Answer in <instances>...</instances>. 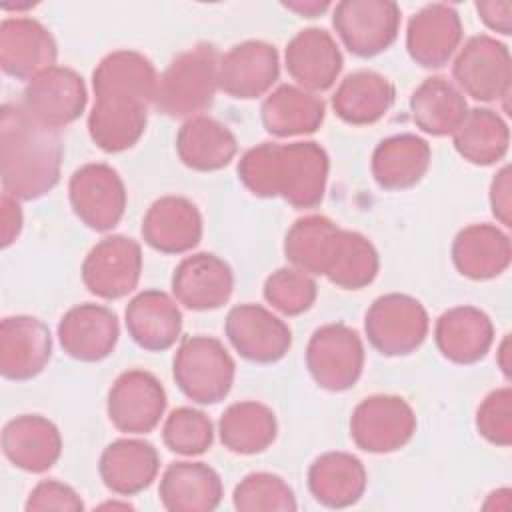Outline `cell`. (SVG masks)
I'll return each instance as SVG.
<instances>
[{
  "label": "cell",
  "instance_id": "cell-1",
  "mask_svg": "<svg viewBox=\"0 0 512 512\" xmlns=\"http://www.w3.org/2000/svg\"><path fill=\"white\" fill-rule=\"evenodd\" d=\"M158 74L136 50H116L92 74L94 106L88 116L92 142L104 152H124L144 134L154 104Z\"/></svg>",
  "mask_w": 512,
  "mask_h": 512
},
{
  "label": "cell",
  "instance_id": "cell-2",
  "mask_svg": "<svg viewBox=\"0 0 512 512\" xmlns=\"http://www.w3.org/2000/svg\"><path fill=\"white\" fill-rule=\"evenodd\" d=\"M328 154L316 142H262L238 162V178L258 198H284L294 208L322 202L328 182Z\"/></svg>",
  "mask_w": 512,
  "mask_h": 512
},
{
  "label": "cell",
  "instance_id": "cell-3",
  "mask_svg": "<svg viewBox=\"0 0 512 512\" xmlns=\"http://www.w3.org/2000/svg\"><path fill=\"white\" fill-rule=\"evenodd\" d=\"M62 140L58 130L36 122L22 104L0 110V170L4 194L34 200L60 180Z\"/></svg>",
  "mask_w": 512,
  "mask_h": 512
},
{
  "label": "cell",
  "instance_id": "cell-4",
  "mask_svg": "<svg viewBox=\"0 0 512 512\" xmlns=\"http://www.w3.org/2000/svg\"><path fill=\"white\" fill-rule=\"evenodd\" d=\"M220 54L212 44H196L178 54L158 76L154 108L170 118H194L208 110L218 90Z\"/></svg>",
  "mask_w": 512,
  "mask_h": 512
},
{
  "label": "cell",
  "instance_id": "cell-5",
  "mask_svg": "<svg viewBox=\"0 0 512 512\" xmlns=\"http://www.w3.org/2000/svg\"><path fill=\"white\" fill-rule=\"evenodd\" d=\"M178 388L198 404L224 400L234 382V360L224 344L210 336L184 338L174 356Z\"/></svg>",
  "mask_w": 512,
  "mask_h": 512
},
{
  "label": "cell",
  "instance_id": "cell-6",
  "mask_svg": "<svg viewBox=\"0 0 512 512\" xmlns=\"http://www.w3.org/2000/svg\"><path fill=\"white\" fill-rule=\"evenodd\" d=\"M364 328L374 350L384 356H404L424 342L430 320L416 298L392 292L372 302Z\"/></svg>",
  "mask_w": 512,
  "mask_h": 512
},
{
  "label": "cell",
  "instance_id": "cell-7",
  "mask_svg": "<svg viewBox=\"0 0 512 512\" xmlns=\"http://www.w3.org/2000/svg\"><path fill=\"white\" fill-rule=\"evenodd\" d=\"M306 368L312 380L328 392L352 388L364 368L358 332L346 324H326L314 330L306 346Z\"/></svg>",
  "mask_w": 512,
  "mask_h": 512
},
{
  "label": "cell",
  "instance_id": "cell-8",
  "mask_svg": "<svg viewBox=\"0 0 512 512\" xmlns=\"http://www.w3.org/2000/svg\"><path fill=\"white\" fill-rule=\"evenodd\" d=\"M414 432V410L400 396H370L354 408L350 418V436L354 444L370 454L400 450L412 440Z\"/></svg>",
  "mask_w": 512,
  "mask_h": 512
},
{
  "label": "cell",
  "instance_id": "cell-9",
  "mask_svg": "<svg viewBox=\"0 0 512 512\" xmlns=\"http://www.w3.org/2000/svg\"><path fill=\"white\" fill-rule=\"evenodd\" d=\"M332 24L352 54L370 58L396 40L400 8L390 0H344L336 4Z\"/></svg>",
  "mask_w": 512,
  "mask_h": 512
},
{
  "label": "cell",
  "instance_id": "cell-10",
  "mask_svg": "<svg viewBox=\"0 0 512 512\" xmlns=\"http://www.w3.org/2000/svg\"><path fill=\"white\" fill-rule=\"evenodd\" d=\"M452 74L458 86L480 102L508 98L512 64L506 44L488 34L472 36L458 52Z\"/></svg>",
  "mask_w": 512,
  "mask_h": 512
},
{
  "label": "cell",
  "instance_id": "cell-11",
  "mask_svg": "<svg viewBox=\"0 0 512 512\" xmlns=\"http://www.w3.org/2000/svg\"><path fill=\"white\" fill-rule=\"evenodd\" d=\"M74 214L92 230H112L126 208V188L118 172L102 162L80 166L68 184Z\"/></svg>",
  "mask_w": 512,
  "mask_h": 512
},
{
  "label": "cell",
  "instance_id": "cell-12",
  "mask_svg": "<svg viewBox=\"0 0 512 512\" xmlns=\"http://www.w3.org/2000/svg\"><path fill=\"white\" fill-rule=\"evenodd\" d=\"M86 102L82 76L72 68L52 66L26 84L20 104L42 126L60 130L80 118Z\"/></svg>",
  "mask_w": 512,
  "mask_h": 512
},
{
  "label": "cell",
  "instance_id": "cell-13",
  "mask_svg": "<svg viewBox=\"0 0 512 512\" xmlns=\"http://www.w3.org/2000/svg\"><path fill=\"white\" fill-rule=\"evenodd\" d=\"M142 250L126 236L102 238L82 262V282L98 298L118 300L130 294L140 280Z\"/></svg>",
  "mask_w": 512,
  "mask_h": 512
},
{
  "label": "cell",
  "instance_id": "cell-14",
  "mask_svg": "<svg viewBox=\"0 0 512 512\" xmlns=\"http://www.w3.org/2000/svg\"><path fill=\"white\" fill-rule=\"evenodd\" d=\"M106 410L120 432L148 434L158 426L166 410V392L154 374L128 370L114 380Z\"/></svg>",
  "mask_w": 512,
  "mask_h": 512
},
{
  "label": "cell",
  "instance_id": "cell-15",
  "mask_svg": "<svg viewBox=\"0 0 512 512\" xmlns=\"http://www.w3.org/2000/svg\"><path fill=\"white\" fill-rule=\"evenodd\" d=\"M226 336L242 358L256 364L278 362L292 346L288 324L260 304L234 306L226 316Z\"/></svg>",
  "mask_w": 512,
  "mask_h": 512
},
{
  "label": "cell",
  "instance_id": "cell-16",
  "mask_svg": "<svg viewBox=\"0 0 512 512\" xmlns=\"http://www.w3.org/2000/svg\"><path fill=\"white\" fill-rule=\"evenodd\" d=\"M278 74L276 48L262 40H246L220 56L218 88L232 98L252 100L266 94Z\"/></svg>",
  "mask_w": 512,
  "mask_h": 512
},
{
  "label": "cell",
  "instance_id": "cell-17",
  "mask_svg": "<svg viewBox=\"0 0 512 512\" xmlns=\"http://www.w3.org/2000/svg\"><path fill=\"white\" fill-rule=\"evenodd\" d=\"M56 42L34 18H4L0 24V66L16 80H32L56 66Z\"/></svg>",
  "mask_w": 512,
  "mask_h": 512
},
{
  "label": "cell",
  "instance_id": "cell-18",
  "mask_svg": "<svg viewBox=\"0 0 512 512\" xmlns=\"http://www.w3.org/2000/svg\"><path fill=\"white\" fill-rule=\"evenodd\" d=\"M52 354L48 326L34 316H8L0 324V374L6 380L38 376Z\"/></svg>",
  "mask_w": 512,
  "mask_h": 512
},
{
  "label": "cell",
  "instance_id": "cell-19",
  "mask_svg": "<svg viewBox=\"0 0 512 512\" xmlns=\"http://www.w3.org/2000/svg\"><path fill=\"white\" fill-rule=\"evenodd\" d=\"M234 290L230 266L208 252L186 256L172 274V292L176 300L196 312L216 310L228 302Z\"/></svg>",
  "mask_w": 512,
  "mask_h": 512
},
{
  "label": "cell",
  "instance_id": "cell-20",
  "mask_svg": "<svg viewBox=\"0 0 512 512\" xmlns=\"http://www.w3.org/2000/svg\"><path fill=\"white\" fill-rule=\"evenodd\" d=\"M120 336L116 314L100 304H78L58 324V340L64 352L82 362L106 358Z\"/></svg>",
  "mask_w": 512,
  "mask_h": 512
},
{
  "label": "cell",
  "instance_id": "cell-21",
  "mask_svg": "<svg viewBox=\"0 0 512 512\" xmlns=\"http://www.w3.org/2000/svg\"><path fill=\"white\" fill-rule=\"evenodd\" d=\"M288 74L308 92L332 88L342 70V52L330 32L322 28L300 30L284 52Z\"/></svg>",
  "mask_w": 512,
  "mask_h": 512
},
{
  "label": "cell",
  "instance_id": "cell-22",
  "mask_svg": "<svg viewBox=\"0 0 512 512\" xmlns=\"http://www.w3.org/2000/svg\"><path fill=\"white\" fill-rule=\"evenodd\" d=\"M460 40V16L448 4H428L408 22V54L424 68H442L456 52Z\"/></svg>",
  "mask_w": 512,
  "mask_h": 512
},
{
  "label": "cell",
  "instance_id": "cell-23",
  "mask_svg": "<svg viewBox=\"0 0 512 512\" xmlns=\"http://www.w3.org/2000/svg\"><path fill=\"white\" fill-rule=\"evenodd\" d=\"M144 242L162 254L192 250L202 238V216L194 202L182 196H164L152 202L142 220Z\"/></svg>",
  "mask_w": 512,
  "mask_h": 512
},
{
  "label": "cell",
  "instance_id": "cell-24",
  "mask_svg": "<svg viewBox=\"0 0 512 512\" xmlns=\"http://www.w3.org/2000/svg\"><path fill=\"white\" fill-rule=\"evenodd\" d=\"M2 450L16 468L40 474L58 462L62 436L48 418L22 414L4 426Z\"/></svg>",
  "mask_w": 512,
  "mask_h": 512
},
{
  "label": "cell",
  "instance_id": "cell-25",
  "mask_svg": "<svg viewBox=\"0 0 512 512\" xmlns=\"http://www.w3.org/2000/svg\"><path fill=\"white\" fill-rule=\"evenodd\" d=\"M160 468V456L150 442L120 438L108 444L100 456L98 472L108 490L118 496H134L146 490Z\"/></svg>",
  "mask_w": 512,
  "mask_h": 512
},
{
  "label": "cell",
  "instance_id": "cell-26",
  "mask_svg": "<svg viewBox=\"0 0 512 512\" xmlns=\"http://www.w3.org/2000/svg\"><path fill=\"white\" fill-rule=\"evenodd\" d=\"M130 338L144 350L162 352L176 344L182 332V312L162 290H144L126 306Z\"/></svg>",
  "mask_w": 512,
  "mask_h": 512
},
{
  "label": "cell",
  "instance_id": "cell-27",
  "mask_svg": "<svg viewBox=\"0 0 512 512\" xmlns=\"http://www.w3.org/2000/svg\"><path fill=\"white\" fill-rule=\"evenodd\" d=\"M434 340L442 356L450 362L474 364L488 354L494 340V326L480 308L456 306L436 320Z\"/></svg>",
  "mask_w": 512,
  "mask_h": 512
},
{
  "label": "cell",
  "instance_id": "cell-28",
  "mask_svg": "<svg viewBox=\"0 0 512 512\" xmlns=\"http://www.w3.org/2000/svg\"><path fill=\"white\" fill-rule=\"evenodd\" d=\"M160 502L168 512H210L222 502V480L204 462H174L160 478Z\"/></svg>",
  "mask_w": 512,
  "mask_h": 512
},
{
  "label": "cell",
  "instance_id": "cell-29",
  "mask_svg": "<svg viewBox=\"0 0 512 512\" xmlns=\"http://www.w3.org/2000/svg\"><path fill=\"white\" fill-rule=\"evenodd\" d=\"M512 258L510 238L492 224H470L452 242V262L470 280L500 276Z\"/></svg>",
  "mask_w": 512,
  "mask_h": 512
},
{
  "label": "cell",
  "instance_id": "cell-30",
  "mask_svg": "<svg viewBox=\"0 0 512 512\" xmlns=\"http://www.w3.org/2000/svg\"><path fill=\"white\" fill-rule=\"evenodd\" d=\"M430 144L416 134H396L382 140L372 154V176L384 190L416 186L428 172Z\"/></svg>",
  "mask_w": 512,
  "mask_h": 512
},
{
  "label": "cell",
  "instance_id": "cell-31",
  "mask_svg": "<svg viewBox=\"0 0 512 512\" xmlns=\"http://www.w3.org/2000/svg\"><path fill=\"white\" fill-rule=\"evenodd\" d=\"M308 488L326 508H348L366 490L364 464L348 452H326L308 468Z\"/></svg>",
  "mask_w": 512,
  "mask_h": 512
},
{
  "label": "cell",
  "instance_id": "cell-32",
  "mask_svg": "<svg viewBox=\"0 0 512 512\" xmlns=\"http://www.w3.org/2000/svg\"><path fill=\"white\" fill-rule=\"evenodd\" d=\"M326 106L320 96L290 84L278 86L266 96L260 118L268 134L278 138L312 134L324 122Z\"/></svg>",
  "mask_w": 512,
  "mask_h": 512
},
{
  "label": "cell",
  "instance_id": "cell-33",
  "mask_svg": "<svg viewBox=\"0 0 512 512\" xmlns=\"http://www.w3.org/2000/svg\"><path fill=\"white\" fill-rule=\"evenodd\" d=\"M176 152L184 166L198 172H214L230 164L238 144L228 126L208 116H194L180 126Z\"/></svg>",
  "mask_w": 512,
  "mask_h": 512
},
{
  "label": "cell",
  "instance_id": "cell-34",
  "mask_svg": "<svg viewBox=\"0 0 512 512\" xmlns=\"http://www.w3.org/2000/svg\"><path fill=\"white\" fill-rule=\"evenodd\" d=\"M392 82L374 72L358 70L348 74L332 96V108L340 120L354 126L374 124L394 104Z\"/></svg>",
  "mask_w": 512,
  "mask_h": 512
},
{
  "label": "cell",
  "instance_id": "cell-35",
  "mask_svg": "<svg viewBox=\"0 0 512 512\" xmlns=\"http://www.w3.org/2000/svg\"><path fill=\"white\" fill-rule=\"evenodd\" d=\"M416 126L430 136H448L464 120L468 106L464 94L444 76L426 78L410 96Z\"/></svg>",
  "mask_w": 512,
  "mask_h": 512
},
{
  "label": "cell",
  "instance_id": "cell-36",
  "mask_svg": "<svg viewBox=\"0 0 512 512\" xmlns=\"http://www.w3.org/2000/svg\"><path fill=\"white\" fill-rule=\"evenodd\" d=\"M218 432L222 444L234 454L264 452L276 438L278 426L274 412L254 400L230 404L220 422Z\"/></svg>",
  "mask_w": 512,
  "mask_h": 512
},
{
  "label": "cell",
  "instance_id": "cell-37",
  "mask_svg": "<svg viewBox=\"0 0 512 512\" xmlns=\"http://www.w3.org/2000/svg\"><path fill=\"white\" fill-rule=\"evenodd\" d=\"M456 152L476 166H490L504 158L510 144L508 124L488 108L468 110L452 134Z\"/></svg>",
  "mask_w": 512,
  "mask_h": 512
},
{
  "label": "cell",
  "instance_id": "cell-38",
  "mask_svg": "<svg viewBox=\"0 0 512 512\" xmlns=\"http://www.w3.org/2000/svg\"><path fill=\"white\" fill-rule=\"evenodd\" d=\"M338 232L340 228L326 216L310 214L298 218L286 234L284 254L294 268L324 276Z\"/></svg>",
  "mask_w": 512,
  "mask_h": 512
},
{
  "label": "cell",
  "instance_id": "cell-39",
  "mask_svg": "<svg viewBox=\"0 0 512 512\" xmlns=\"http://www.w3.org/2000/svg\"><path fill=\"white\" fill-rule=\"evenodd\" d=\"M378 268L380 260L372 242L358 232L340 228L336 250L324 276L340 288L360 290L376 278Z\"/></svg>",
  "mask_w": 512,
  "mask_h": 512
},
{
  "label": "cell",
  "instance_id": "cell-40",
  "mask_svg": "<svg viewBox=\"0 0 512 512\" xmlns=\"http://www.w3.org/2000/svg\"><path fill=\"white\" fill-rule=\"evenodd\" d=\"M240 512H294L298 508L292 488L270 472H252L240 480L232 494Z\"/></svg>",
  "mask_w": 512,
  "mask_h": 512
},
{
  "label": "cell",
  "instance_id": "cell-41",
  "mask_svg": "<svg viewBox=\"0 0 512 512\" xmlns=\"http://www.w3.org/2000/svg\"><path fill=\"white\" fill-rule=\"evenodd\" d=\"M164 444L182 456L204 454L214 440V428L210 418L196 408H176L164 422L162 428Z\"/></svg>",
  "mask_w": 512,
  "mask_h": 512
},
{
  "label": "cell",
  "instance_id": "cell-42",
  "mask_svg": "<svg viewBox=\"0 0 512 512\" xmlns=\"http://www.w3.org/2000/svg\"><path fill=\"white\" fill-rule=\"evenodd\" d=\"M318 288L310 274L298 268H278L264 282L266 302L286 316H298L312 308Z\"/></svg>",
  "mask_w": 512,
  "mask_h": 512
},
{
  "label": "cell",
  "instance_id": "cell-43",
  "mask_svg": "<svg viewBox=\"0 0 512 512\" xmlns=\"http://www.w3.org/2000/svg\"><path fill=\"white\" fill-rule=\"evenodd\" d=\"M478 432L496 446L512 442V390L510 386L490 392L476 412Z\"/></svg>",
  "mask_w": 512,
  "mask_h": 512
},
{
  "label": "cell",
  "instance_id": "cell-44",
  "mask_svg": "<svg viewBox=\"0 0 512 512\" xmlns=\"http://www.w3.org/2000/svg\"><path fill=\"white\" fill-rule=\"evenodd\" d=\"M24 508L26 512H80L84 510V502L72 486L58 480H42L30 492Z\"/></svg>",
  "mask_w": 512,
  "mask_h": 512
},
{
  "label": "cell",
  "instance_id": "cell-45",
  "mask_svg": "<svg viewBox=\"0 0 512 512\" xmlns=\"http://www.w3.org/2000/svg\"><path fill=\"white\" fill-rule=\"evenodd\" d=\"M490 206L496 220L504 226H512V198H510V168L504 166L492 180Z\"/></svg>",
  "mask_w": 512,
  "mask_h": 512
},
{
  "label": "cell",
  "instance_id": "cell-46",
  "mask_svg": "<svg viewBox=\"0 0 512 512\" xmlns=\"http://www.w3.org/2000/svg\"><path fill=\"white\" fill-rule=\"evenodd\" d=\"M476 10L482 18V22L504 36L510 34L512 30V4L510 2H494V0H484L476 2Z\"/></svg>",
  "mask_w": 512,
  "mask_h": 512
},
{
  "label": "cell",
  "instance_id": "cell-47",
  "mask_svg": "<svg viewBox=\"0 0 512 512\" xmlns=\"http://www.w3.org/2000/svg\"><path fill=\"white\" fill-rule=\"evenodd\" d=\"M22 230V210L14 196L2 194V248H8Z\"/></svg>",
  "mask_w": 512,
  "mask_h": 512
},
{
  "label": "cell",
  "instance_id": "cell-48",
  "mask_svg": "<svg viewBox=\"0 0 512 512\" xmlns=\"http://www.w3.org/2000/svg\"><path fill=\"white\" fill-rule=\"evenodd\" d=\"M282 6L300 14V16L314 18V16L326 12L330 8V2H326V0H322V2H318V0H306V2L304 0H292V2H282Z\"/></svg>",
  "mask_w": 512,
  "mask_h": 512
},
{
  "label": "cell",
  "instance_id": "cell-49",
  "mask_svg": "<svg viewBox=\"0 0 512 512\" xmlns=\"http://www.w3.org/2000/svg\"><path fill=\"white\" fill-rule=\"evenodd\" d=\"M498 364H500V370L504 372L506 378H510L512 374V364H510V336H504L500 348H498Z\"/></svg>",
  "mask_w": 512,
  "mask_h": 512
}]
</instances>
